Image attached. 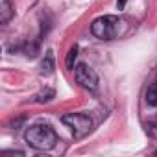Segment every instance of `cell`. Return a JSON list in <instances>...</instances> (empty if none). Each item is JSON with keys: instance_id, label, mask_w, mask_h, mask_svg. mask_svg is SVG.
I'll return each instance as SVG.
<instances>
[{"instance_id": "obj_1", "label": "cell", "mask_w": 157, "mask_h": 157, "mask_svg": "<svg viewBox=\"0 0 157 157\" xmlns=\"http://www.w3.org/2000/svg\"><path fill=\"white\" fill-rule=\"evenodd\" d=\"M24 139H26V142H28L32 148L44 151V150H52V148L56 146V142H57V133L54 131V128H52L50 124L39 122V124H33V126H30V128L26 129Z\"/></svg>"}, {"instance_id": "obj_5", "label": "cell", "mask_w": 157, "mask_h": 157, "mask_svg": "<svg viewBox=\"0 0 157 157\" xmlns=\"http://www.w3.org/2000/svg\"><path fill=\"white\" fill-rule=\"evenodd\" d=\"M13 15H15V11L11 8V2L10 0H2V4H0V22L8 24L13 19Z\"/></svg>"}, {"instance_id": "obj_2", "label": "cell", "mask_w": 157, "mask_h": 157, "mask_svg": "<svg viewBox=\"0 0 157 157\" xmlns=\"http://www.w3.org/2000/svg\"><path fill=\"white\" fill-rule=\"evenodd\" d=\"M122 21L115 15H105V17H98L93 24H91V32L93 35H96L102 41H111L117 39L122 33Z\"/></svg>"}, {"instance_id": "obj_4", "label": "cell", "mask_w": 157, "mask_h": 157, "mask_svg": "<svg viewBox=\"0 0 157 157\" xmlns=\"http://www.w3.org/2000/svg\"><path fill=\"white\" fill-rule=\"evenodd\" d=\"M74 74H76V82L80 83L83 89L94 91L98 87V74L94 72V68H91L85 63H78L74 67Z\"/></svg>"}, {"instance_id": "obj_9", "label": "cell", "mask_w": 157, "mask_h": 157, "mask_svg": "<svg viewBox=\"0 0 157 157\" xmlns=\"http://www.w3.org/2000/svg\"><path fill=\"white\" fill-rule=\"evenodd\" d=\"M50 98H54V91H52V89H46L44 93L39 94V102H48Z\"/></svg>"}, {"instance_id": "obj_8", "label": "cell", "mask_w": 157, "mask_h": 157, "mask_svg": "<svg viewBox=\"0 0 157 157\" xmlns=\"http://www.w3.org/2000/svg\"><path fill=\"white\" fill-rule=\"evenodd\" d=\"M76 57H78V44H74L70 50H68V54H67V68H74V63H76Z\"/></svg>"}, {"instance_id": "obj_3", "label": "cell", "mask_w": 157, "mask_h": 157, "mask_svg": "<svg viewBox=\"0 0 157 157\" xmlns=\"http://www.w3.org/2000/svg\"><path fill=\"white\" fill-rule=\"evenodd\" d=\"M61 120H63V124L70 129V133H72L76 139L85 137V135L91 131V128H93V120H91V117L85 115V113H68V115H65Z\"/></svg>"}, {"instance_id": "obj_6", "label": "cell", "mask_w": 157, "mask_h": 157, "mask_svg": "<svg viewBox=\"0 0 157 157\" xmlns=\"http://www.w3.org/2000/svg\"><path fill=\"white\" fill-rule=\"evenodd\" d=\"M52 70H54V56H52V52L48 50L46 56H44V59H43V63H41V72H43V74H50Z\"/></svg>"}, {"instance_id": "obj_10", "label": "cell", "mask_w": 157, "mask_h": 157, "mask_svg": "<svg viewBox=\"0 0 157 157\" xmlns=\"http://www.w3.org/2000/svg\"><path fill=\"white\" fill-rule=\"evenodd\" d=\"M126 2H128V0H117V8L118 10H124L126 8Z\"/></svg>"}, {"instance_id": "obj_7", "label": "cell", "mask_w": 157, "mask_h": 157, "mask_svg": "<svg viewBox=\"0 0 157 157\" xmlns=\"http://www.w3.org/2000/svg\"><path fill=\"white\" fill-rule=\"evenodd\" d=\"M146 102H148V105L157 107V83H153V85L148 87V91H146Z\"/></svg>"}]
</instances>
